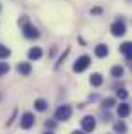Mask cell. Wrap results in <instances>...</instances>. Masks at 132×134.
<instances>
[{
    "label": "cell",
    "instance_id": "cell-16",
    "mask_svg": "<svg viewBox=\"0 0 132 134\" xmlns=\"http://www.w3.org/2000/svg\"><path fill=\"white\" fill-rule=\"evenodd\" d=\"M11 54V51L5 47V45H0V58H7Z\"/></svg>",
    "mask_w": 132,
    "mask_h": 134
},
{
    "label": "cell",
    "instance_id": "cell-7",
    "mask_svg": "<svg viewBox=\"0 0 132 134\" xmlns=\"http://www.w3.org/2000/svg\"><path fill=\"white\" fill-rule=\"evenodd\" d=\"M119 51H121V54H123L125 58L132 60V42H125V44L119 47Z\"/></svg>",
    "mask_w": 132,
    "mask_h": 134
},
{
    "label": "cell",
    "instance_id": "cell-9",
    "mask_svg": "<svg viewBox=\"0 0 132 134\" xmlns=\"http://www.w3.org/2000/svg\"><path fill=\"white\" fill-rule=\"evenodd\" d=\"M94 54H96L98 58H105V56L109 54V47H107V45H103V44L96 45V49H94Z\"/></svg>",
    "mask_w": 132,
    "mask_h": 134
},
{
    "label": "cell",
    "instance_id": "cell-13",
    "mask_svg": "<svg viewBox=\"0 0 132 134\" xmlns=\"http://www.w3.org/2000/svg\"><path fill=\"white\" fill-rule=\"evenodd\" d=\"M35 109H36V111H45V109H47V102L42 100V98H38V100L35 102Z\"/></svg>",
    "mask_w": 132,
    "mask_h": 134
},
{
    "label": "cell",
    "instance_id": "cell-23",
    "mask_svg": "<svg viewBox=\"0 0 132 134\" xmlns=\"http://www.w3.org/2000/svg\"><path fill=\"white\" fill-rule=\"evenodd\" d=\"M45 134H51V132H45Z\"/></svg>",
    "mask_w": 132,
    "mask_h": 134
},
{
    "label": "cell",
    "instance_id": "cell-12",
    "mask_svg": "<svg viewBox=\"0 0 132 134\" xmlns=\"http://www.w3.org/2000/svg\"><path fill=\"white\" fill-rule=\"evenodd\" d=\"M129 112H130V107H129L127 103H121V105H118V116H119V118H125V116H129Z\"/></svg>",
    "mask_w": 132,
    "mask_h": 134
},
{
    "label": "cell",
    "instance_id": "cell-18",
    "mask_svg": "<svg viewBox=\"0 0 132 134\" xmlns=\"http://www.w3.org/2000/svg\"><path fill=\"white\" fill-rule=\"evenodd\" d=\"M7 71H9V65L5 62H0V74H5Z\"/></svg>",
    "mask_w": 132,
    "mask_h": 134
},
{
    "label": "cell",
    "instance_id": "cell-6",
    "mask_svg": "<svg viewBox=\"0 0 132 134\" xmlns=\"http://www.w3.org/2000/svg\"><path fill=\"white\" fill-rule=\"evenodd\" d=\"M24 35H25V38H38V29L36 27H33V25H29V24H25L24 25Z\"/></svg>",
    "mask_w": 132,
    "mask_h": 134
},
{
    "label": "cell",
    "instance_id": "cell-4",
    "mask_svg": "<svg viewBox=\"0 0 132 134\" xmlns=\"http://www.w3.org/2000/svg\"><path fill=\"white\" fill-rule=\"evenodd\" d=\"M125 31H127V27H125V24L121 22V20L114 22V24H112V27H110V33H112L114 36H123Z\"/></svg>",
    "mask_w": 132,
    "mask_h": 134
},
{
    "label": "cell",
    "instance_id": "cell-22",
    "mask_svg": "<svg viewBox=\"0 0 132 134\" xmlns=\"http://www.w3.org/2000/svg\"><path fill=\"white\" fill-rule=\"evenodd\" d=\"M72 134H83V132H80V131H74V132H72Z\"/></svg>",
    "mask_w": 132,
    "mask_h": 134
},
{
    "label": "cell",
    "instance_id": "cell-3",
    "mask_svg": "<svg viewBox=\"0 0 132 134\" xmlns=\"http://www.w3.org/2000/svg\"><path fill=\"white\" fill-rule=\"evenodd\" d=\"M82 129H83V132H92L96 129V120L92 116H85L82 120Z\"/></svg>",
    "mask_w": 132,
    "mask_h": 134
},
{
    "label": "cell",
    "instance_id": "cell-20",
    "mask_svg": "<svg viewBox=\"0 0 132 134\" xmlns=\"http://www.w3.org/2000/svg\"><path fill=\"white\" fill-rule=\"evenodd\" d=\"M90 13H92V15H100V13H101V7H92Z\"/></svg>",
    "mask_w": 132,
    "mask_h": 134
},
{
    "label": "cell",
    "instance_id": "cell-15",
    "mask_svg": "<svg viewBox=\"0 0 132 134\" xmlns=\"http://www.w3.org/2000/svg\"><path fill=\"white\" fill-rule=\"evenodd\" d=\"M114 131H116L118 134H121V132L127 131V125H125L123 121H118V123H114Z\"/></svg>",
    "mask_w": 132,
    "mask_h": 134
},
{
    "label": "cell",
    "instance_id": "cell-21",
    "mask_svg": "<svg viewBox=\"0 0 132 134\" xmlns=\"http://www.w3.org/2000/svg\"><path fill=\"white\" fill-rule=\"evenodd\" d=\"M45 127H47V129H54V121H47Z\"/></svg>",
    "mask_w": 132,
    "mask_h": 134
},
{
    "label": "cell",
    "instance_id": "cell-19",
    "mask_svg": "<svg viewBox=\"0 0 132 134\" xmlns=\"http://www.w3.org/2000/svg\"><path fill=\"white\" fill-rule=\"evenodd\" d=\"M129 94H127V91H123V89H119L118 91V98H121V100H125Z\"/></svg>",
    "mask_w": 132,
    "mask_h": 134
},
{
    "label": "cell",
    "instance_id": "cell-17",
    "mask_svg": "<svg viewBox=\"0 0 132 134\" xmlns=\"http://www.w3.org/2000/svg\"><path fill=\"white\" fill-rule=\"evenodd\" d=\"M114 103H116L114 98H107V100L103 102V107H105V109H110V107H114Z\"/></svg>",
    "mask_w": 132,
    "mask_h": 134
},
{
    "label": "cell",
    "instance_id": "cell-2",
    "mask_svg": "<svg viewBox=\"0 0 132 134\" xmlns=\"http://www.w3.org/2000/svg\"><path fill=\"white\" fill-rule=\"evenodd\" d=\"M71 114H72V109H71L69 105H62V107H58V109H56V120L65 121V120L71 118Z\"/></svg>",
    "mask_w": 132,
    "mask_h": 134
},
{
    "label": "cell",
    "instance_id": "cell-10",
    "mask_svg": "<svg viewBox=\"0 0 132 134\" xmlns=\"http://www.w3.org/2000/svg\"><path fill=\"white\" fill-rule=\"evenodd\" d=\"M27 56H29V60H38L42 56V49L40 47H33V49H29Z\"/></svg>",
    "mask_w": 132,
    "mask_h": 134
},
{
    "label": "cell",
    "instance_id": "cell-5",
    "mask_svg": "<svg viewBox=\"0 0 132 134\" xmlns=\"http://www.w3.org/2000/svg\"><path fill=\"white\" fill-rule=\"evenodd\" d=\"M33 123H35V116H33L31 112H25V114L22 116V121H20L22 129H31V127H33Z\"/></svg>",
    "mask_w": 132,
    "mask_h": 134
},
{
    "label": "cell",
    "instance_id": "cell-1",
    "mask_svg": "<svg viewBox=\"0 0 132 134\" xmlns=\"http://www.w3.org/2000/svg\"><path fill=\"white\" fill-rule=\"evenodd\" d=\"M89 64H90V58H89L87 54H83V56H80V58L74 62L72 69H74V72H82V71H85L89 67Z\"/></svg>",
    "mask_w": 132,
    "mask_h": 134
},
{
    "label": "cell",
    "instance_id": "cell-11",
    "mask_svg": "<svg viewBox=\"0 0 132 134\" xmlns=\"http://www.w3.org/2000/svg\"><path fill=\"white\" fill-rule=\"evenodd\" d=\"M103 83V76L101 74H98V72H94L92 76H90V85H94V87H100Z\"/></svg>",
    "mask_w": 132,
    "mask_h": 134
},
{
    "label": "cell",
    "instance_id": "cell-8",
    "mask_svg": "<svg viewBox=\"0 0 132 134\" xmlns=\"http://www.w3.org/2000/svg\"><path fill=\"white\" fill-rule=\"evenodd\" d=\"M31 69H33V67H31L29 62H20V64L16 65V71H18L20 74H24V76H27V74L31 72Z\"/></svg>",
    "mask_w": 132,
    "mask_h": 134
},
{
    "label": "cell",
    "instance_id": "cell-14",
    "mask_svg": "<svg viewBox=\"0 0 132 134\" xmlns=\"http://www.w3.org/2000/svg\"><path fill=\"white\" fill-rule=\"evenodd\" d=\"M110 74H112L114 78H121V76H123V67H121V65H116V67H112Z\"/></svg>",
    "mask_w": 132,
    "mask_h": 134
}]
</instances>
